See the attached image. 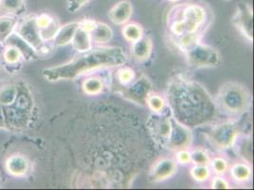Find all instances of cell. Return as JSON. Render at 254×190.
Segmentation results:
<instances>
[{"mask_svg": "<svg viewBox=\"0 0 254 190\" xmlns=\"http://www.w3.org/2000/svg\"><path fill=\"white\" fill-rule=\"evenodd\" d=\"M239 127L233 121H226L216 124L209 132V139L212 146L219 150L233 148L240 136Z\"/></svg>", "mask_w": 254, "mask_h": 190, "instance_id": "52a82bcc", "label": "cell"}, {"mask_svg": "<svg viewBox=\"0 0 254 190\" xmlns=\"http://www.w3.org/2000/svg\"><path fill=\"white\" fill-rule=\"evenodd\" d=\"M192 143L191 128L184 126L172 117V131L165 148L176 152L180 149L190 148Z\"/></svg>", "mask_w": 254, "mask_h": 190, "instance_id": "7c38bea8", "label": "cell"}, {"mask_svg": "<svg viewBox=\"0 0 254 190\" xmlns=\"http://www.w3.org/2000/svg\"><path fill=\"white\" fill-rule=\"evenodd\" d=\"M92 41L99 45H105L113 39L114 32L109 25L104 22L96 21L95 27L90 32Z\"/></svg>", "mask_w": 254, "mask_h": 190, "instance_id": "44dd1931", "label": "cell"}, {"mask_svg": "<svg viewBox=\"0 0 254 190\" xmlns=\"http://www.w3.org/2000/svg\"><path fill=\"white\" fill-rule=\"evenodd\" d=\"M153 92V83L145 75L137 77L132 83L123 89L124 97L139 106H145L148 95Z\"/></svg>", "mask_w": 254, "mask_h": 190, "instance_id": "8fae6325", "label": "cell"}, {"mask_svg": "<svg viewBox=\"0 0 254 190\" xmlns=\"http://www.w3.org/2000/svg\"><path fill=\"white\" fill-rule=\"evenodd\" d=\"M122 34L125 40L129 43L138 41L144 35L143 27L137 22H128L122 28Z\"/></svg>", "mask_w": 254, "mask_h": 190, "instance_id": "603a6c76", "label": "cell"}, {"mask_svg": "<svg viewBox=\"0 0 254 190\" xmlns=\"http://www.w3.org/2000/svg\"><path fill=\"white\" fill-rule=\"evenodd\" d=\"M211 188L212 190H230L231 186L227 179H225L223 176L215 175L212 179Z\"/></svg>", "mask_w": 254, "mask_h": 190, "instance_id": "d590c367", "label": "cell"}, {"mask_svg": "<svg viewBox=\"0 0 254 190\" xmlns=\"http://www.w3.org/2000/svg\"><path fill=\"white\" fill-rule=\"evenodd\" d=\"M213 21L209 8L199 3H182L170 9L166 20V33L181 53L201 41Z\"/></svg>", "mask_w": 254, "mask_h": 190, "instance_id": "7a4b0ae2", "label": "cell"}, {"mask_svg": "<svg viewBox=\"0 0 254 190\" xmlns=\"http://www.w3.org/2000/svg\"><path fill=\"white\" fill-rule=\"evenodd\" d=\"M91 0H67L66 10L70 13H75L82 10Z\"/></svg>", "mask_w": 254, "mask_h": 190, "instance_id": "836d02e7", "label": "cell"}, {"mask_svg": "<svg viewBox=\"0 0 254 190\" xmlns=\"http://www.w3.org/2000/svg\"><path fill=\"white\" fill-rule=\"evenodd\" d=\"M165 99L171 116L190 128L203 127L218 115L215 100L199 82L177 74L168 81Z\"/></svg>", "mask_w": 254, "mask_h": 190, "instance_id": "6da1fadb", "label": "cell"}, {"mask_svg": "<svg viewBox=\"0 0 254 190\" xmlns=\"http://www.w3.org/2000/svg\"><path fill=\"white\" fill-rule=\"evenodd\" d=\"M145 106L153 113H161L164 112L167 108V102L164 96L155 93L154 91L148 95L145 101Z\"/></svg>", "mask_w": 254, "mask_h": 190, "instance_id": "484cf974", "label": "cell"}, {"mask_svg": "<svg viewBox=\"0 0 254 190\" xmlns=\"http://www.w3.org/2000/svg\"><path fill=\"white\" fill-rule=\"evenodd\" d=\"M71 45L75 51L79 53L89 52L90 50L93 49V41H92L90 32L85 31L79 26L78 30L75 32Z\"/></svg>", "mask_w": 254, "mask_h": 190, "instance_id": "d6986e66", "label": "cell"}, {"mask_svg": "<svg viewBox=\"0 0 254 190\" xmlns=\"http://www.w3.org/2000/svg\"><path fill=\"white\" fill-rule=\"evenodd\" d=\"M25 7V0H0V10L5 14L16 15Z\"/></svg>", "mask_w": 254, "mask_h": 190, "instance_id": "83f0119b", "label": "cell"}, {"mask_svg": "<svg viewBox=\"0 0 254 190\" xmlns=\"http://www.w3.org/2000/svg\"><path fill=\"white\" fill-rule=\"evenodd\" d=\"M79 28V21L69 22L60 26L55 37L53 38V45L55 47H64L72 42L75 32Z\"/></svg>", "mask_w": 254, "mask_h": 190, "instance_id": "e0dca14e", "label": "cell"}, {"mask_svg": "<svg viewBox=\"0 0 254 190\" xmlns=\"http://www.w3.org/2000/svg\"><path fill=\"white\" fill-rule=\"evenodd\" d=\"M55 20H56V18H54L51 14L46 13V12H43L39 15H36V23H37L39 30H42V29L49 27Z\"/></svg>", "mask_w": 254, "mask_h": 190, "instance_id": "8d00e7d4", "label": "cell"}, {"mask_svg": "<svg viewBox=\"0 0 254 190\" xmlns=\"http://www.w3.org/2000/svg\"><path fill=\"white\" fill-rule=\"evenodd\" d=\"M190 177L198 183H204L210 179L212 175V170L209 166L193 165L190 170Z\"/></svg>", "mask_w": 254, "mask_h": 190, "instance_id": "4dcf8cb0", "label": "cell"}, {"mask_svg": "<svg viewBox=\"0 0 254 190\" xmlns=\"http://www.w3.org/2000/svg\"><path fill=\"white\" fill-rule=\"evenodd\" d=\"M233 148H236V152L244 159V162L252 165V159H253L252 138H241L239 136Z\"/></svg>", "mask_w": 254, "mask_h": 190, "instance_id": "d4e9b609", "label": "cell"}, {"mask_svg": "<svg viewBox=\"0 0 254 190\" xmlns=\"http://www.w3.org/2000/svg\"><path fill=\"white\" fill-rule=\"evenodd\" d=\"M18 93V84L5 83L0 86V106L6 107L11 105Z\"/></svg>", "mask_w": 254, "mask_h": 190, "instance_id": "cb8c5ba5", "label": "cell"}, {"mask_svg": "<svg viewBox=\"0 0 254 190\" xmlns=\"http://www.w3.org/2000/svg\"><path fill=\"white\" fill-rule=\"evenodd\" d=\"M233 24L249 42H254V10L249 3L240 2L237 4Z\"/></svg>", "mask_w": 254, "mask_h": 190, "instance_id": "9c48e42d", "label": "cell"}, {"mask_svg": "<svg viewBox=\"0 0 254 190\" xmlns=\"http://www.w3.org/2000/svg\"><path fill=\"white\" fill-rule=\"evenodd\" d=\"M231 178L236 184H245L253 179V169L252 165L246 162H239L233 164L229 168Z\"/></svg>", "mask_w": 254, "mask_h": 190, "instance_id": "ac0fdd59", "label": "cell"}, {"mask_svg": "<svg viewBox=\"0 0 254 190\" xmlns=\"http://www.w3.org/2000/svg\"><path fill=\"white\" fill-rule=\"evenodd\" d=\"M0 128L7 129L6 124H5V119H4V115H3V111H2V107H1V106H0Z\"/></svg>", "mask_w": 254, "mask_h": 190, "instance_id": "f35d334b", "label": "cell"}, {"mask_svg": "<svg viewBox=\"0 0 254 190\" xmlns=\"http://www.w3.org/2000/svg\"><path fill=\"white\" fill-rule=\"evenodd\" d=\"M146 127L153 140L165 148L172 131V116L165 112L152 113L146 122Z\"/></svg>", "mask_w": 254, "mask_h": 190, "instance_id": "ba28073f", "label": "cell"}, {"mask_svg": "<svg viewBox=\"0 0 254 190\" xmlns=\"http://www.w3.org/2000/svg\"><path fill=\"white\" fill-rule=\"evenodd\" d=\"M224 1H226V2H230V1H232V0H224Z\"/></svg>", "mask_w": 254, "mask_h": 190, "instance_id": "b9f144b4", "label": "cell"}, {"mask_svg": "<svg viewBox=\"0 0 254 190\" xmlns=\"http://www.w3.org/2000/svg\"><path fill=\"white\" fill-rule=\"evenodd\" d=\"M154 44L148 35H143L136 42L131 43L130 53L132 57L138 62H147L153 54Z\"/></svg>", "mask_w": 254, "mask_h": 190, "instance_id": "2e32d148", "label": "cell"}, {"mask_svg": "<svg viewBox=\"0 0 254 190\" xmlns=\"http://www.w3.org/2000/svg\"><path fill=\"white\" fill-rule=\"evenodd\" d=\"M4 48H5L4 44H3V43L0 42V55L2 54V53H3V51H4Z\"/></svg>", "mask_w": 254, "mask_h": 190, "instance_id": "ab89813d", "label": "cell"}, {"mask_svg": "<svg viewBox=\"0 0 254 190\" xmlns=\"http://www.w3.org/2000/svg\"><path fill=\"white\" fill-rule=\"evenodd\" d=\"M59 28H60V24H59L58 20L56 19L49 27L40 30V35H41L43 42L48 43L53 41V38L55 37L56 33H57L58 30H59Z\"/></svg>", "mask_w": 254, "mask_h": 190, "instance_id": "d6a6232c", "label": "cell"}, {"mask_svg": "<svg viewBox=\"0 0 254 190\" xmlns=\"http://www.w3.org/2000/svg\"><path fill=\"white\" fill-rule=\"evenodd\" d=\"M175 160L178 164L180 165H189L191 164L190 161V148L180 149L175 152Z\"/></svg>", "mask_w": 254, "mask_h": 190, "instance_id": "e575fe53", "label": "cell"}, {"mask_svg": "<svg viewBox=\"0 0 254 190\" xmlns=\"http://www.w3.org/2000/svg\"><path fill=\"white\" fill-rule=\"evenodd\" d=\"M81 88L85 95L95 96V95H101L104 92L105 81L100 76L92 75L83 80Z\"/></svg>", "mask_w": 254, "mask_h": 190, "instance_id": "7402d4cb", "label": "cell"}, {"mask_svg": "<svg viewBox=\"0 0 254 190\" xmlns=\"http://www.w3.org/2000/svg\"><path fill=\"white\" fill-rule=\"evenodd\" d=\"M178 171V163L175 159L160 157L150 169L148 174L149 182L159 184L171 179Z\"/></svg>", "mask_w": 254, "mask_h": 190, "instance_id": "4fadbf2b", "label": "cell"}, {"mask_svg": "<svg viewBox=\"0 0 254 190\" xmlns=\"http://www.w3.org/2000/svg\"><path fill=\"white\" fill-rule=\"evenodd\" d=\"M133 4L129 0H121L108 11V18L114 25L124 26L133 15Z\"/></svg>", "mask_w": 254, "mask_h": 190, "instance_id": "9a60e30c", "label": "cell"}, {"mask_svg": "<svg viewBox=\"0 0 254 190\" xmlns=\"http://www.w3.org/2000/svg\"><path fill=\"white\" fill-rule=\"evenodd\" d=\"M137 78V74L133 68L128 66L118 67L116 72V80L123 88L131 84Z\"/></svg>", "mask_w": 254, "mask_h": 190, "instance_id": "4316f807", "label": "cell"}, {"mask_svg": "<svg viewBox=\"0 0 254 190\" xmlns=\"http://www.w3.org/2000/svg\"><path fill=\"white\" fill-rule=\"evenodd\" d=\"M127 61V53L121 47L101 46L80 53L66 63L46 68L42 71V75L49 82L75 80L98 70L124 66Z\"/></svg>", "mask_w": 254, "mask_h": 190, "instance_id": "3957f363", "label": "cell"}, {"mask_svg": "<svg viewBox=\"0 0 254 190\" xmlns=\"http://www.w3.org/2000/svg\"><path fill=\"white\" fill-rule=\"evenodd\" d=\"M218 110L232 116H240L253 106V95L245 86L236 81H228L219 88L214 98Z\"/></svg>", "mask_w": 254, "mask_h": 190, "instance_id": "277c9868", "label": "cell"}, {"mask_svg": "<svg viewBox=\"0 0 254 190\" xmlns=\"http://www.w3.org/2000/svg\"><path fill=\"white\" fill-rule=\"evenodd\" d=\"M167 1L172 2V3H177V2H179V1H180V0H167Z\"/></svg>", "mask_w": 254, "mask_h": 190, "instance_id": "60d3db41", "label": "cell"}, {"mask_svg": "<svg viewBox=\"0 0 254 190\" xmlns=\"http://www.w3.org/2000/svg\"><path fill=\"white\" fill-rule=\"evenodd\" d=\"M209 167L215 175H220V176L225 175L229 171V168H230L228 161L223 157H214L213 159H211Z\"/></svg>", "mask_w": 254, "mask_h": 190, "instance_id": "1f68e13d", "label": "cell"}, {"mask_svg": "<svg viewBox=\"0 0 254 190\" xmlns=\"http://www.w3.org/2000/svg\"><path fill=\"white\" fill-rule=\"evenodd\" d=\"M183 54L188 65L193 69H212L222 63L220 53L212 46L205 43H195Z\"/></svg>", "mask_w": 254, "mask_h": 190, "instance_id": "8992f818", "label": "cell"}, {"mask_svg": "<svg viewBox=\"0 0 254 190\" xmlns=\"http://www.w3.org/2000/svg\"><path fill=\"white\" fill-rule=\"evenodd\" d=\"M5 169L7 173L14 178H23L31 170V162L21 154H13L5 161Z\"/></svg>", "mask_w": 254, "mask_h": 190, "instance_id": "5bb4252c", "label": "cell"}, {"mask_svg": "<svg viewBox=\"0 0 254 190\" xmlns=\"http://www.w3.org/2000/svg\"><path fill=\"white\" fill-rule=\"evenodd\" d=\"M2 57L4 62L10 66H15L21 61L22 56L20 51L13 45H8L4 48V51L2 53Z\"/></svg>", "mask_w": 254, "mask_h": 190, "instance_id": "f1b7e54d", "label": "cell"}, {"mask_svg": "<svg viewBox=\"0 0 254 190\" xmlns=\"http://www.w3.org/2000/svg\"><path fill=\"white\" fill-rule=\"evenodd\" d=\"M15 33L28 43L37 53H39L45 43L43 42L40 30L36 23V15L29 14L25 16L21 21H18Z\"/></svg>", "mask_w": 254, "mask_h": 190, "instance_id": "30bf717a", "label": "cell"}, {"mask_svg": "<svg viewBox=\"0 0 254 190\" xmlns=\"http://www.w3.org/2000/svg\"><path fill=\"white\" fill-rule=\"evenodd\" d=\"M18 20L16 15L3 14L0 16V42L6 44L15 32Z\"/></svg>", "mask_w": 254, "mask_h": 190, "instance_id": "ffe728a7", "label": "cell"}, {"mask_svg": "<svg viewBox=\"0 0 254 190\" xmlns=\"http://www.w3.org/2000/svg\"><path fill=\"white\" fill-rule=\"evenodd\" d=\"M190 161L192 165L200 166H209L211 157L208 151L203 148H190Z\"/></svg>", "mask_w": 254, "mask_h": 190, "instance_id": "f546056e", "label": "cell"}, {"mask_svg": "<svg viewBox=\"0 0 254 190\" xmlns=\"http://www.w3.org/2000/svg\"><path fill=\"white\" fill-rule=\"evenodd\" d=\"M34 109L35 104L31 89L26 83L19 82L14 102L2 108L7 129L20 130L26 128L32 122Z\"/></svg>", "mask_w": 254, "mask_h": 190, "instance_id": "5b68a950", "label": "cell"}, {"mask_svg": "<svg viewBox=\"0 0 254 190\" xmlns=\"http://www.w3.org/2000/svg\"><path fill=\"white\" fill-rule=\"evenodd\" d=\"M96 20L94 19H91V18H85L81 21H79V26L81 28H83L85 31L87 32H91L92 30L94 29L95 27Z\"/></svg>", "mask_w": 254, "mask_h": 190, "instance_id": "74e56055", "label": "cell"}]
</instances>
